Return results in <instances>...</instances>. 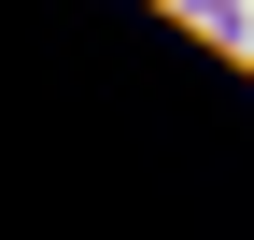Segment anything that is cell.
I'll list each match as a JSON object with an SVG mask.
<instances>
[{
  "label": "cell",
  "instance_id": "2",
  "mask_svg": "<svg viewBox=\"0 0 254 240\" xmlns=\"http://www.w3.org/2000/svg\"><path fill=\"white\" fill-rule=\"evenodd\" d=\"M240 57H254V28H240Z\"/></svg>",
  "mask_w": 254,
  "mask_h": 240
},
{
  "label": "cell",
  "instance_id": "1",
  "mask_svg": "<svg viewBox=\"0 0 254 240\" xmlns=\"http://www.w3.org/2000/svg\"><path fill=\"white\" fill-rule=\"evenodd\" d=\"M184 14H198L212 43H240V28H254V0H184Z\"/></svg>",
  "mask_w": 254,
  "mask_h": 240
}]
</instances>
